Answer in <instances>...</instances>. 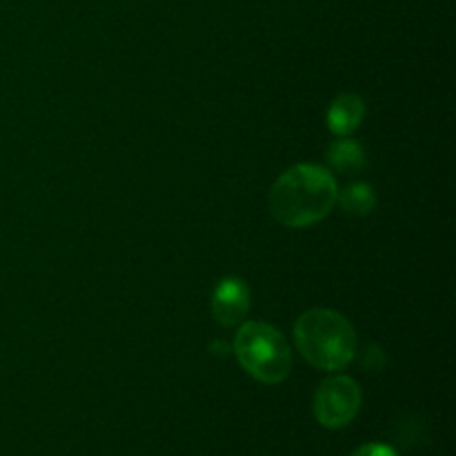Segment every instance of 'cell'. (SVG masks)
I'll use <instances>...</instances> for the list:
<instances>
[{
  "label": "cell",
  "mask_w": 456,
  "mask_h": 456,
  "mask_svg": "<svg viewBox=\"0 0 456 456\" xmlns=\"http://www.w3.org/2000/svg\"><path fill=\"white\" fill-rule=\"evenodd\" d=\"M361 408V387L350 377H332L314 395V417L328 430H338L354 421Z\"/></svg>",
  "instance_id": "cell-4"
},
{
  "label": "cell",
  "mask_w": 456,
  "mask_h": 456,
  "mask_svg": "<svg viewBox=\"0 0 456 456\" xmlns=\"http://www.w3.org/2000/svg\"><path fill=\"white\" fill-rule=\"evenodd\" d=\"M337 196V181L330 169L310 163L294 165L272 185V216L285 227L314 225L332 212Z\"/></svg>",
  "instance_id": "cell-1"
},
{
  "label": "cell",
  "mask_w": 456,
  "mask_h": 456,
  "mask_svg": "<svg viewBox=\"0 0 456 456\" xmlns=\"http://www.w3.org/2000/svg\"><path fill=\"white\" fill-rule=\"evenodd\" d=\"M328 163L330 167L337 169L341 174L359 172L365 165V154L361 150L359 142H354L352 138L341 136V141H334L328 150Z\"/></svg>",
  "instance_id": "cell-7"
},
{
  "label": "cell",
  "mask_w": 456,
  "mask_h": 456,
  "mask_svg": "<svg viewBox=\"0 0 456 456\" xmlns=\"http://www.w3.org/2000/svg\"><path fill=\"white\" fill-rule=\"evenodd\" d=\"M298 352L319 370H343L356 352V334L350 321L334 310H307L294 325Z\"/></svg>",
  "instance_id": "cell-2"
},
{
  "label": "cell",
  "mask_w": 456,
  "mask_h": 456,
  "mask_svg": "<svg viewBox=\"0 0 456 456\" xmlns=\"http://www.w3.org/2000/svg\"><path fill=\"white\" fill-rule=\"evenodd\" d=\"M350 456H399L395 452V448L386 444H365L359 450H354Z\"/></svg>",
  "instance_id": "cell-9"
},
{
  "label": "cell",
  "mask_w": 456,
  "mask_h": 456,
  "mask_svg": "<svg viewBox=\"0 0 456 456\" xmlns=\"http://www.w3.org/2000/svg\"><path fill=\"white\" fill-rule=\"evenodd\" d=\"M249 310V289L236 276H227L218 283L212 298V314L218 325L234 328L245 319Z\"/></svg>",
  "instance_id": "cell-5"
},
{
  "label": "cell",
  "mask_w": 456,
  "mask_h": 456,
  "mask_svg": "<svg viewBox=\"0 0 456 456\" xmlns=\"http://www.w3.org/2000/svg\"><path fill=\"white\" fill-rule=\"evenodd\" d=\"M234 352L245 372L256 381L276 386L292 370V350L279 330L267 323L249 321L236 332Z\"/></svg>",
  "instance_id": "cell-3"
},
{
  "label": "cell",
  "mask_w": 456,
  "mask_h": 456,
  "mask_svg": "<svg viewBox=\"0 0 456 456\" xmlns=\"http://www.w3.org/2000/svg\"><path fill=\"white\" fill-rule=\"evenodd\" d=\"M365 116V102L356 94H341L328 110V127L337 136H350Z\"/></svg>",
  "instance_id": "cell-6"
},
{
  "label": "cell",
  "mask_w": 456,
  "mask_h": 456,
  "mask_svg": "<svg viewBox=\"0 0 456 456\" xmlns=\"http://www.w3.org/2000/svg\"><path fill=\"white\" fill-rule=\"evenodd\" d=\"M341 208L352 216H368L377 205V194L368 183H354L337 196Z\"/></svg>",
  "instance_id": "cell-8"
}]
</instances>
